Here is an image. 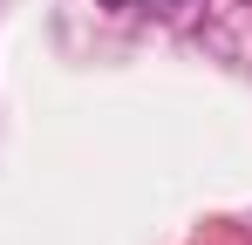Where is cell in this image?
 <instances>
[{
    "instance_id": "1",
    "label": "cell",
    "mask_w": 252,
    "mask_h": 245,
    "mask_svg": "<svg viewBox=\"0 0 252 245\" xmlns=\"http://www.w3.org/2000/svg\"><path fill=\"white\" fill-rule=\"evenodd\" d=\"M116 7H136V0H116Z\"/></svg>"
}]
</instances>
